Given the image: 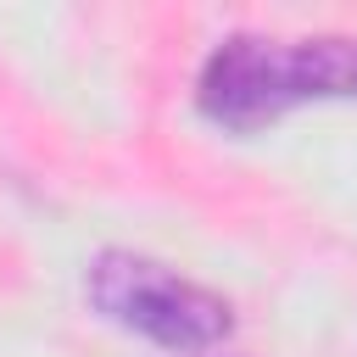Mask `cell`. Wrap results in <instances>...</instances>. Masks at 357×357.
Here are the masks:
<instances>
[{
    "label": "cell",
    "instance_id": "obj_1",
    "mask_svg": "<svg viewBox=\"0 0 357 357\" xmlns=\"http://www.w3.org/2000/svg\"><path fill=\"white\" fill-rule=\"evenodd\" d=\"M307 100H357V39L229 33L195 78L201 117L229 134H257Z\"/></svg>",
    "mask_w": 357,
    "mask_h": 357
},
{
    "label": "cell",
    "instance_id": "obj_2",
    "mask_svg": "<svg viewBox=\"0 0 357 357\" xmlns=\"http://www.w3.org/2000/svg\"><path fill=\"white\" fill-rule=\"evenodd\" d=\"M84 296L106 324L162 351H212L234 335V307L218 290L139 251H95L84 268Z\"/></svg>",
    "mask_w": 357,
    "mask_h": 357
}]
</instances>
